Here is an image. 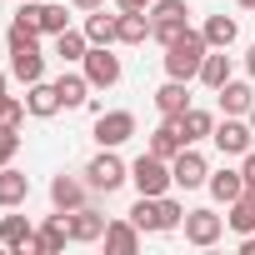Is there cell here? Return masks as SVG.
I'll return each mask as SVG.
<instances>
[{
	"instance_id": "25",
	"label": "cell",
	"mask_w": 255,
	"mask_h": 255,
	"mask_svg": "<svg viewBox=\"0 0 255 255\" xmlns=\"http://www.w3.org/2000/svg\"><path fill=\"white\" fill-rule=\"evenodd\" d=\"M200 35L210 40V50H230V45H235V35H240V25H235L230 15H210Z\"/></svg>"
},
{
	"instance_id": "28",
	"label": "cell",
	"mask_w": 255,
	"mask_h": 255,
	"mask_svg": "<svg viewBox=\"0 0 255 255\" xmlns=\"http://www.w3.org/2000/svg\"><path fill=\"white\" fill-rule=\"evenodd\" d=\"M200 80H205L210 90H220V85L230 80V55H225V50H210L205 65H200Z\"/></svg>"
},
{
	"instance_id": "37",
	"label": "cell",
	"mask_w": 255,
	"mask_h": 255,
	"mask_svg": "<svg viewBox=\"0 0 255 255\" xmlns=\"http://www.w3.org/2000/svg\"><path fill=\"white\" fill-rule=\"evenodd\" d=\"M5 40H10V50H15V45H35V30H25V25L10 20V35H5Z\"/></svg>"
},
{
	"instance_id": "45",
	"label": "cell",
	"mask_w": 255,
	"mask_h": 255,
	"mask_svg": "<svg viewBox=\"0 0 255 255\" xmlns=\"http://www.w3.org/2000/svg\"><path fill=\"white\" fill-rule=\"evenodd\" d=\"M250 130H255V105H250Z\"/></svg>"
},
{
	"instance_id": "32",
	"label": "cell",
	"mask_w": 255,
	"mask_h": 255,
	"mask_svg": "<svg viewBox=\"0 0 255 255\" xmlns=\"http://www.w3.org/2000/svg\"><path fill=\"white\" fill-rule=\"evenodd\" d=\"M185 30H190V20H150V35H155L160 45H175Z\"/></svg>"
},
{
	"instance_id": "13",
	"label": "cell",
	"mask_w": 255,
	"mask_h": 255,
	"mask_svg": "<svg viewBox=\"0 0 255 255\" xmlns=\"http://www.w3.org/2000/svg\"><path fill=\"white\" fill-rule=\"evenodd\" d=\"M25 200H30V175L15 170V165H0V205L15 210V205H25Z\"/></svg>"
},
{
	"instance_id": "15",
	"label": "cell",
	"mask_w": 255,
	"mask_h": 255,
	"mask_svg": "<svg viewBox=\"0 0 255 255\" xmlns=\"http://www.w3.org/2000/svg\"><path fill=\"white\" fill-rule=\"evenodd\" d=\"M85 190H90V180H75V175H55V180H50L55 210H80V205H85Z\"/></svg>"
},
{
	"instance_id": "6",
	"label": "cell",
	"mask_w": 255,
	"mask_h": 255,
	"mask_svg": "<svg viewBox=\"0 0 255 255\" xmlns=\"http://www.w3.org/2000/svg\"><path fill=\"white\" fill-rule=\"evenodd\" d=\"M65 240H75V235H70V210L50 215V220L35 230V240H30V250H25V255H60V250H65Z\"/></svg>"
},
{
	"instance_id": "21",
	"label": "cell",
	"mask_w": 255,
	"mask_h": 255,
	"mask_svg": "<svg viewBox=\"0 0 255 255\" xmlns=\"http://www.w3.org/2000/svg\"><path fill=\"white\" fill-rule=\"evenodd\" d=\"M205 185H210V195H215L220 205H230V200H240V195H245V170H215Z\"/></svg>"
},
{
	"instance_id": "24",
	"label": "cell",
	"mask_w": 255,
	"mask_h": 255,
	"mask_svg": "<svg viewBox=\"0 0 255 255\" xmlns=\"http://www.w3.org/2000/svg\"><path fill=\"white\" fill-rule=\"evenodd\" d=\"M225 225L235 230V235H255V195L245 190L240 200H230V210H225Z\"/></svg>"
},
{
	"instance_id": "39",
	"label": "cell",
	"mask_w": 255,
	"mask_h": 255,
	"mask_svg": "<svg viewBox=\"0 0 255 255\" xmlns=\"http://www.w3.org/2000/svg\"><path fill=\"white\" fill-rule=\"evenodd\" d=\"M115 5H120V10H150L155 0H115Z\"/></svg>"
},
{
	"instance_id": "16",
	"label": "cell",
	"mask_w": 255,
	"mask_h": 255,
	"mask_svg": "<svg viewBox=\"0 0 255 255\" xmlns=\"http://www.w3.org/2000/svg\"><path fill=\"white\" fill-rule=\"evenodd\" d=\"M105 215L100 210H90V205H80V210H70V235L80 240V245H90V240H105Z\"/></svg>"
},
{
	"instance_id": "44",
	"label": "cell",
	"mask_w": 255,
	"mask_h": 255,
	"mask_svg": "<svg viewBox=\"0 0 255 255\" xmlns=\"http://www.w3.org/2000/svg\"><path fill=\"white\" fill-rule=\"evenodd\" d=\"M5 80H10V75H5V70H0V90H5Z\"/></svg>"
},
{
	"instance_id": "41",
	"label": "cell",
	"mask_w": 255,
	"mask_h": 255,
	"mask_svg": "<svg viewBox=\"0 0 255 255\" xmlns=\"http://www.w3.org/2000/svg\"><path fill=\"white\" fill-rule=\"evenodd\" d=\"M240 255H255V235H240Z\"/></svg>"
},
{
	"instance_id": "40",
	"label": "cell",
	"mask_w": 255,
	"mask_h": 255,
	"mask_svg": "<svg viewBox=\"0 0 255 255\" xmlns=\"http://www.w3.org/2000/svg\"><path fill=\"white\" fill-rule=\"evenodd\" d=\"M70 5H75V10H100L105 0H70Z\"/></svg>"
},
{
	"instance_id": "8",
	"label": "cell",
	"mask_w": 255,
	"mask_h": 255,
	"mask_svg": "<svg viewBox=\"0 0 255 255\" xmlns=\"http://www.w3.org/2000/svg\"><path fill=\"white\" fill-rule=\"evenodd\" d=\"M210 140L220 145V155H245V150H250V140H255V130H250L240 115H225L215 130H210Z\"/></svg>"
},
{
	"instance_id": "17",
	"label": "cell",
	"mask_w": 255,
	"mask_h": 255,
	"mask_svg": "<svg viewBox=\"0 0 255 255\" xmlns=\"http://www.w3.org/2000/svg\"><path fill=\"white\" fill-rule=\"evenodd\" d=\"M85 35H90V45H115L120 40V15H105V5L85 10Z\"/></svg>"
},
{
	"instance_id": "14",
	"label": "cell",
	"mask_w": 255,
	"mask_h": 255,
	"mask_svg": "<svg viewBox=\"0 0 255 255\" xmlns=\"http://www.w3.org/2000/svg\"><path fill=\"white\" fill-rule=\"evenodd\" d=\"M25 110H30L35 120H50V115L65 110V105H60V90H55V85L35 80V85H25Z\"/></svg>"
},
{
	"instance_id": "20",
	"label": "cell",
	"mask_w": 255,
	"mask_h": 255,
	"mask_svg": "<svg viewBox=\"0 0 255 255\" xmlns=\"http://www.w3.org/2000/svg\"><path fill=\"white\" fill-rule=\"evenodd\" d=\"M55 90H60V105H65V110H75V105H85V100H90V90H95V85L85 80V70H80V75H75V70H65V75L55 80Z\"/></svg>"
},
{
	"instance_id": "9",
	"label": "cell",
	"mask_w": 255,
	"mask_h": 255,
	"mask_svg": "<svg viewBox=\"0 0 255 255\" xmlns=\"http://www.w3.org/2000/svg\"><path fill=\"white\" fill-rule=\"evenodd\" d=\"M170 180H175L180 190H195V185H205V180H210V165H205V155L185 145V150L170 160Z\"/></svg>"
},
{
	"instance_id": "10",
	"label": "cell",
	"mask_w": 255,
	"mask_h": 255,
	"mask_svg": "<svg viewBox=\"0 0 255 255\" xmlns=\"http://www.w3.org/2000/svg\"><path fill=\"white\" fill-rule=\"evenodd\" d=\"M185 150V135H180V115H165L160 125H155V135H150V155H160V160H175Z\"/></svg>"
},
{
	"instance_id": "31",
	"label": "cell",
	"mask_w": 255,
	"mask_h": 255,
	"mask_svg": "<svg viewBox=\"0 0 255 255\" xmlns=\"http://www.w3.org/2000/svg\"><path fill=\"white\" fill-rule=\"evenodd\" d=\"M30 110H25V95H5L0 90V125H20Z\"/></svg>"
},
{
	"instance_id": "33",
	"label": "cell",
	"mask_w": 255,
	"mask_h": 255,
	"mask_svg": "<svg viewBox=\"0 0 255 255\" xmlns=\"http://www.w3.org/2000/svg\"><path fill=\"white\" fill-rule=\"evenodd\" d=\"M180 225H185V210H180V200L165 190V195H160V230H180Z\"/></svg>"
},
{
	"instance_id": "43",
	"label": "cell",
	"mask_w": 255,
	"mask_h": 255,
	"mask_svg": "<svg viewBox=\"0 0 255 255\" xmlns=\"http://www.w3.org/2000/svg\"><path fill=\"white\" fill-rule=\"evenodd\" d=\"M235 5H240V10H255V0H235Z\"/></svg>"
},
{
	"instance_id": "35",
	"label": "cell",
	"mask_w": 255,
	"mask_h": 255,
	"mask_svg": "<svg viewBox=\"0 0 255 255\" xmlns=\"http://www.w3.org/2000/svg\"><path fill=\"white\" fill-rule=\"evenodd\" d=\"M20 150V125H0V165H10Z\"/></svg>"
},
{
	"instance_id": "3",
	"label": "cell",
	"mask_w": 255,
	"mask_h": 255,
	"mask_svg": "<svg viewBox=\"0 0 255 255\" xmlns=\"http://www.w3.org/2000/svg\"><path fill=\"white\" fill-rule=\"evenodd\" d=\"M85 180H90V190H105V195H110V190H120L125 180H130V165H125L115 150H100V155L85 165Z\"/></svg>"
},
{
	"instance_id": "34",
	"label": "cell",
	"mask_w": 255,
	"mask_h": 255,
	"mask_svg": "<svg viewBox=\"0 0 255 255\" xmlns=\"http://www.w3.org/2000/svg\"><path fill=\"white\" fill-rule=\"evenodd\" d=\"M150 20H190V5H185V0H155Z\"/></svg>"
},
{
	"instance_id": "30",
	"label": "cell",
	"mask_w": 255,
	"mask_h": 255,
	"mask_svg": "<svg viewBox=\"0 0 255 255\" xmlns=\"http://www.w3.org/2000/svg\"><path fill=\"white\" fill-rule=\"evenodd\" d=\"M60 30H70L65 5H40V35H60Z\"/></svg>"
},
{
	"instance_id": "7",
	"label": "cell",
	"mask_w": 255,
	"mask_h": 255,
	"mask_svg": "<svg viewBox=\"0 0 255 255\" xmlns=\"http://www.w3.org/2000/svg\"><path fill=\"white\" fill-rule=\"evenodd\" d=\"M220 235H225V215H215V210H185V240L190 245L210 250Z\"/></svg>"
},
{
	"instance_id": "12",
	"label": "cell",
	"mask_w": 255,
	"mask_h": 255,
	"mask_svg": "<svg viewBox=\"0 0 255 255\" xmlns=\"http://www.w3.org/2000/svg\"><path fill=\"white\" fill-rule=\"evenodd\" d=\"M140 235H145V230H140L135 220H110V225H105V250H110V255H135V250H140Z\"/></svg>"
},
{
	"instance_id": "23",
	"label": "cell",
	"mask_w": 255,
	"mask_h": 255,
	"mask_svg": "<svg viewBox=\"0 0 255 255\" xmlns=\"http://www.w3.org/2000/svg\"><path fill=\"white\" fill-rule=\"evenodd\" d=\"M155 110H160V115H185V110H190L185 80H165V85L155 90Z\"/></svg>"
},
{
	"instance_id": "5",
	"label": "cell",
	"mask_w": 255,
	"mask_h": 255,
	"mask_svg": "<svg viewBox=\"0 0 255 255\" xmlns=\"http://www.w3.org/2000/svg\"><path fill=\"white\" fill-rule=\"evenodd\" d=\"M80 65H85V80H90L95 90H110V85L120 80V55H110V45H90Z\"/></svg>"
},
{
	"instance_id": "27",
	"label": "cell",
	"mask_w": 255,
	"mask_h": 255,
	"mask_svg": "<svg viewBox=\"0 0 255 255\" xmlns=\"http://www.w3.org/2000/svg\"><path fill=\"white\" fill-rule=\"evenodd\" d=\"M150 35V15L145 10H120V40L125 45H140Z\"/></svg>"
},
{
	"instance_id": "4",
	"label": "cell",
	"mask_w": 255,
	"mask_h": 255,
	"mask_svg": "<svg viewBox=\"0 0 255 255\" xmlns=\"http://www.w3.org/2000/svg\"><path fill=\"white\" fill-rule=\"evenodd\" d=\"M135 135V115L130 110H100L95 115V140H100V150H115V145H125Z\"/></svg>"
},
{
	"instance_id": "29",
	"label": "cell",
	"mask_w": 255,
	"mask_h": 255,
	"mask_svg": "<svg viewBox=\"0 0 255 255\" xmlns=\"http://www.w3.org/2000/svg\"><path fill=\"white\" fill-rule=\"evenodd\" d=\"M130 220H135L140 230H160V195H140L135 210H130Z\"/></svg>"
},
{
	"instance_id": "42",
	"label": "cell",
	"mask_w": 255,
	"mask_h": 255,
	"mask_svg": "<svg viewBox=\"0 0 255 255\" xmlns=\"http://www.w3.org/2000/svg\"><path fill=\"white\" fill-rule=\"evenodd\" d=\"M245 70H250V80H255V45H250V55H245Z\"/></svg>"
},
{
	"instance_id": "2",
	"label": "cell",
	"mask_w": 255,
	"mask_h": 255,
	"mask_svg": "<svg viewBox=\"0 0 255 255\" xmlns=\"http://www.w3.org/2000/svg\"><path fill=\"white\" fill-rule=\"evenodd\" d=\"M130 185L140 190V195H165L175 180H170V160H160V155H140L135 165H130Z\"/></svg>"
},
{
	"instance_id": "11",
	"label": "cell",
	"mask_w": 255,
	"mask_h": 255,
	"mask_svg": "<svg viewBox=\"0 0 255 255\" xmlns=\"http://www.w3.org/2000/svg\"><path fill=\"white\" fill-rule=\"evenodd\" d=\"M10 75H15L20 85L45 80V55H40L35 45H15V50H10Z\"/></svg>"
},
{
	"instance_id": "19",
	"label": "cell",
	"mask_w": 255,
	"mask_h": 255,
	"mask_svg": "<svg viewBox=\"0 0 255 255\" xmlns=\"http://www.w3.org/2000/svg\"><path fill=\"white\" fill-rule=\"evenodd\" d=\"M85 50H90V35H85V30H60V35H55V60H60V65H80Z\"/></svg>"
},
{
	"instance_id": "18",
	"label": "cell",
	"mask_w": 255,
	"mask_h": 255,
	"mask_svg": "<svg viewBox=\"0 0 255 255\" xmlns=\"http://www.w3.org/2000/svg\"><path fill=\"white\" fill-rule=\"evenodd\" d=\"M215 95H220V110H225V115H250V105H255V90H250L245 80H225Z\"/></svg>"
},
{
	"instance_id": "38",
	"label": "cell",
	"mask_w": 255,
	"mask_h": 255,
	"mask_svg": "<svg viewBox=\"0 0 255 255\" xmlns=\"http://www.w3.org/2000/svg\"><path fill=\"white\" fill-rule=\"evenodd\" d=\"M240 170H245V190L255 195V150H245V155H240Z\"/></svg>"
},
{
	"instance_id": "1",
	"label": "cell",
	"mask_w": 255,
	"mask_h": 255,
	"mask_svg": "<svg viewBox=\"0 0 255 255\" xmlns=\"http://www.w3.org/2000/svg\"><path fill=\"white\" fill-rule=\"evenodd\" d=\"M205 55H210V40L200 30H185L175 45H165V75L170 80H195L200 65H205Z\"/></svg>"
},
{
	"instance_id": "22",
	"label": "cell",
	"mask_w": 255,
	"mask_h": 255,
	"mask_svg": "<svg viewBox=\"0 0 255 255\" xmlns=\"http://www.w3.org/2000/svg\"><path fill=\"white\" fill-rule=\"evenodd\" d=\"M30 240H35V230H30L25 215H5L0 220V245L5 250H30Z\"/></svg>"
},
{
	"instance_id": "26",
	"label": "cell",
	"mask_w": 255,
	"mask_h": 255,
	"mask_svg": "<svg viewBox=\"0 0 255 255\" xmlns=\"http://www.w3.org/2000/svg\"><path fill=\"white\" fill-rule=\"evenodd\" d=\"M210 130H215V115H210V110H195V105H190V110L180 115V135H185V145L205 140Z\"/></svg>"
},
{
	"instance_id": "36",
	"label": "cell",
	"mask_w": 255,
	"mask_h": 255,
	"mask_svg": "<svg viewBox=\"0 0 255 255\" xmlns=\"http://www.w3.org/2000/svg\"><path fill=\"white\" fill-rule=\"evenodd\" d=\"M15 25H25V30L40 35V0H25V5L15 10Z\"/></svg>"
}]
</instances>
